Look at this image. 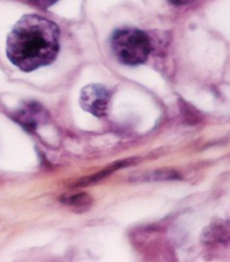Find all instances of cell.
Wrapping results in <instances>:
<instances>
[{
	"mask_svg": "<svg viewBox=\"0 0 230 262\" xmlns=\"http://www.w3.org/2000/svg\"><path fill=\"white\" fill-rule=\"evenodd\" d=\"M229 239L228 222H219L207 228L202 234L204 242H227Z\"/></svg>",
	"mask_w": 230,
	"mask_h": 262,
	"instance_id": "5b68a950",
	"label": "cell"
},
{
	"mask_svg": "<svg viewBox=\"0 0 230 262\" xmlns=\"http://www.w3.org/2000/svg\"><path fill=\"white\" fill-rule=\"evenodd\" d=\"M166 2L173 6H184L194 2V0H166Z\"/></svg>",
	"mask_w": 230,
	"mask_h": 262,
	"instance_id": "30bf717a",
	"label": "cell"
},
{
	"mask_svg": "<svg viewBox=\"0 0 230 262\" xmlns=\"http://www.w3.org/2000/svg\"><path fill=\"white\" fill-rule=\"evenodd\" d=\"M110 45L118 61L129 67L145 63L152 51L147 34L133 27L116 29L111 36Z\"/></svg>",
	"mask_w": 230,
	"mask_h": 262,
	"instance_id": "7a4b0ae2",
	"label": "cell"
},
{
	"mask_svg": "<svg viewBox=\"0 0 230 262\" xmlns=\"http://www.w3.org/2000/svg\"><path fill=\"white\" fill-rule=\"evenodd\" d=\"M28 2L38 6V7H40V8H49V7H51V6L54 5L55 3H57L58 0H28Z\"/></svg>",
	"mask_w": 230,
	"mask_h": 262,
	"instance_id": "9c48e42d",
	"label": "cell"
},
{
	"mask_svg": "<svg viewBox=\"0 0 230 262\" xmlns=\"http://www.w3.org/2000/svg\"><path fill=\"white\" fill-rule=\"evenodd\" d=\"M146 177L139 178V181H166V180H176L180 178L178 171L171 170V169H163V170H156L153 172L145 174Z\"/></svg>",
	"mask_w": 230,
	"mask_h": 262,
	"instance_id": "ba28073f",
	"label": "cell"
},
{
	"mask_svg": "<svg viewBox=\"0 0 230 262\" xmlns=\"http://www.w3.org/2000/svg\"><path fill=\"white\" fill-rule=\"evenodd\" d=\"M110 101V92L101 84H89L82 89L80 105L85 111L96 117L106 116Z\"/></svg>",
	"mask_w": 230,
	"mask_h": 262,
	"instance_id": "3957f363",
	"label": "cell"
},
{
	"mask_svg": "<svg viewBox=\"0 0 230 262\" xmlns=\"http://www.w3.org/2000/svg\"><path fill=\"white\" fill-rule=\"evenodd\" d=\"M60 51V29L52 20L26 15L8 35L6 53L24 72H32L55 61Z\"/></svg>",
	"mask_w": 230,
	"mask_h": 262,
	"instance_id": "6da1fadb",
	"label": "cell"
},
{
	"mask_svg": "<svg viewBox=\"0 0 230 262\" xmlns=\"http://www.w3.org/2000/svg\"><path fill=\"white\" fill-rule=\"evenodd\" d=\"M133 162H134V159H132V160H122V162H118V163H115V164H111L110 166H108V167L106 168V169H103L102 171H99V172H97V174H94L92 176H89V177L85 178V180H81L79 182H76L75 186H87V185H90V184L97 183L98 181L102 180L103 177H107L110 174H113L115 170L119 169L121 167H125V166H127L128 164H132Z\"/></svg>",
	"mask_w": 230,
	"mask_h": 262,
	"instance_id": "52a82bcc",
	"label": "cell"
},
{
	"mask_svg": "<svg viewBox=\"0 0 230 262\" xmlns=\"http://www.w3.org/2000/svg\"><path fill=\"white\" fill-rule=\"evenodd\" d=\"M49 120V115L42 105L37 102L24 103L20 108L15 111L14 121L28 131H34L39 123H44Z\"/></svg>",
	"mask_w": 230,
	"mask_h": 262,
	"instance_id": "277c9868",
	"label": "cell"
},
{
	"mask_svg": "<svg viewBox=\"0 0 230 262\" xmlns=\"http://www.w3.org/2000/svg\"><path fill=\"white\" fill-rule=\"evenodd\" d=\"M61 203L66 204L70 207L74 208L76 211H88L92 205L93 200L91 196L87 193H78V194H67L61 198Z\"/></svg>",
	"mask_w": 230,
	"mask_h": 262,
	"instance_id": "8992f818",
	"label": "cell"
}]
</instances>
